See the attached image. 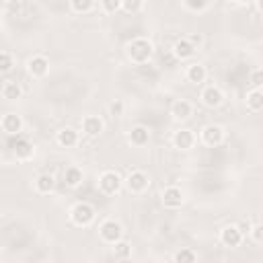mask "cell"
I'll return each mask as SVG.
<instances>
[{
  "instance_id": "24",
  "label": "cell",
  "mask_w": 263,
  "mask_h": 263,
  "mask_svg": "<svg viewBox=\"0 0 263 263\" xmlns=\"http://www.w3.org/2000/svg\"><path fill=\"white\" fill-rule=\"evenodd\" d=\"M115 245V247H113V255L117 257V259H128L130 255H132V247H130V245L126 243V241H117V243H113Z\"/></svg>"
},
{
  "instance_id": "6",
  "label": "cell",
  "mask_w": 263,
  "mask_h": 263,
  "mask_svg": "<svg viewBox=\"0 0 263 263\" xmlns=\"http://www.w3.org/2000/svg\"><path fill=\"white\" fill-rule=\"evenodd\" d=\"M220 241L224 247H239L243 243V233L239 231V226H226L220 233Z\"/></svg>"
},
{
  "instance_id": "10",
  "label": "cell",
  "mask_w": 263,
  "mask_h": 263,
  "mask_svg": "<svg viewBox=\"0 0 263 263\" xmlns=\"http://www.w3.org/2000/svg\"><path fill=\"white\" fill-rule=\"evenodd\" d=\"M128 187H130V191L140 194V191H144L148 187V177L142 171H134V173H130V177H128Z\"/></svg>"
},
{
  "instance_id": "22",
  "label": "cell",
  "mask_w": 263,
  "mask_h": 263,
  "mask_svg": "<svg viewBox=\"0 0 263 263\" xmlns=\"http://www.w3.org/2000/svg\"><path fill=\"white\" fill-rule=\"evenodd\" d=\"M173 115L177 119H187L191 115V105L187 101H177L173 105Z\"/></svg>"
},
{
  "instance_id": "33",
  "label": "cell",
  "mask_w": 263,
  "mask_h": 263,
  "mask_svg": "<svg viewBox=\"0 0 263 263\" xmlns=\"http://www.w3.org/2000/svg\"><path fill=\"white\" fill-rule=\"evenodd\" d=\"M253 86H255V89H259V86H261V80H263V74H261V70H255V72H253Z\"/></svg>"
},
{
  "instance_id": "32",
  "label": "cell",
  "mask_w": 263,
  "mask_h": 263,
  "mask_svg": "<svg viewBox=\"0 0 263 263\" xmlns=\"http://www.w3.org/2000/svg\"><path fill=\"white\" fill-rule=\"evenodd\" d=\"M109 111H111L113 115H121V111H124V103H121V101L111 103V105H109Z\"/></svg>"
},
{
  "instance_id": "26",
  "label": "cell",
  "mask_w": 263,
  "mask_h": 263,
  "mask_svg": "<svg viewBox=\"0 0 263 263\" xmlns=\"http://www.w3.org/2000/svg\"><path fill=\"white\" fill-rule=\"evenodd\" d=\"M12 66H14L12 56L6 54V51H0V72H10Z\"/></svg>"
},
{
  "instance_id": "1",
  "label": "cell",
  "mask_w": 263,
  "mask_h": 263,
  "mask_svg": "<svg viewBox=\"0 0 263 263\" xmlns=\"http://www.w3.org/2000/svg\"><path fill=\"white\" fill-rule=\"evenodd\" d=\"M128 56H130V60L136 62V64L148 62L150 56H152V43H150L148 39H144V37L134 39V41L128 45Z\"/></svg>"
},
{
  "instance_id": "30",
  "label": "cell",
  "mask_w": 263,
  "mask_h": 263,
  "mask_svg": "<svg viewBox=\"0 0 263 263\" xmlns=\"http://www.w3.org/2000/svg\"><path fill=\"white\" fill-rule=\"evenodd\" d=\"M210 0H185V4L191 8V10H204L208 6Z\"/></svg>"
},
{
  "instance_id": "25",
  "label": "cell",
  "mask_w": 263,
  "mask_h": 263,
  "mask_svg": "<svg viewBox=\"0 0 263 263\" xmlns=\"http://www.w3.org/2000/svg\"><path fill=\"white\" fill-rule=\"evenodd\" d=\"M70 4L76 12H89L95 6V0H70Z\"/></svg>"
},
{
  "instance_id": "31",
  "label": "cell",
  "mask_w": 263,
  "mask_h": 263,
  "mask_svg": "<svg viewBox=\"0 0 263 263\" xmlns=\"http://www.w3.org/2000/svg\"><path fill=\"white\" fill-rule=\"evenodd\" d=\"M249 233L253 235L255 243H261V241H263V226H261V224H255V226H253V231H249Z\"/></svg>"
},
{
  "instance_id": "18",
  "label": "cell",
  "mask_w": 263,
  "mask_h": 263,
  "mask_svg": "<svg viewBox=\"0 0 263 263\" xmlns=\"http://www.w3.org/2000/svg\"><path fill=\"white\" fill-rule=\"evenodd\" d=\"M64 181H66L68 187H78V185L82 183V171H80L78 167H70V169H66V173H64Z\"/></svg>"
},
{
  "instance_id": "19",
  "label": "cell",
  "mask_w": 263,
  "mask_h": 263,
  "mask_svg": "<svg viewBox=\"0 0 263 263\" xmlns=\"http://www.w3.org/2000/svg\"><path fill=\"white\" fill-rule=\"evenodd\" d=\"M187 78H189L191 82H196V84L204 82V80H206V68H204L202 64H191V66L187 68Z\"/></svg>"
},
{
  "instance_id": "9",
  "label": "cell",
  "mask_w": 263,
  "mask_h": 263,
  "mask_svg": "<svg viewBox=\"0 0 263 263\" xmlns=\"http://www.w3.org/2000/svg\"><path fill=\"white\" fill-rule=\"evenodd\" d=\"M222 99H224V95L218 86H208V89L202 93V101H204L206 107H218L222 103Z\"/></svg>"
},
{
  "instance_id": "16",
  "label": "cell",
  "mask_w": 263,
  "mask_h": 263,
  "mask_svg": "<svg viewBox=\"0 0 263 263\" xmlns=\"http://www.w3.org/2000/svg\"><path fill=\"white\" fill-rule=\"evenodd\" d=\"M173 51H175V56H177L179 60H187V58H191L196 54V47L189 43V39H179L177 43H175Z\"/></svg>"
},
{
  "instance_id": "34",
  "label": "cell",
  "mask_w": 263,
  "mask_h": 263,
  "mask_svg": "<svg viewBox=\"0 0 263 263\" xmlns=\"http://www.w3.org/2000/svg\"><path fill=\"white\" fill-rule=\"evenodd\" d=\"M189 43L196 47V45H200V43H202V37H200V35H191V37H189Z\"/></svg>"
},
{
  "instance_id": "23",
  "label": "cell",
  "mask_w": 263,
  "mask_h": 263,
  "mask_svg": "<svg viewBox=\"0 0 263 263\" xmlns=\"http://www.w3.org/2000/svg\"><path fill=\"white\" fill-rule=\"evenodd\" d=\"M2 97L8 99V101L19 99L21 97V86H19V82H6L2 86Z\"/></svg>"
},
{
  "instance_id": "5",
  "label": "cell",
  "mask_w": 263,
  "mask_h": 263,
  "mask_svg": "<svg viewBox=\"0 0 263 263\" xmlns=\"http://www.w3.org/2000/svg\"><path fill=\"white\" fill-rule=\"evenodd\" d=\"M99 233H101V239L105 241V243H117L119 239H121V226H119V222H115V220H105L103 224H101V229H99Z\"/></svg>"
},
{
  "instance_id": "28",
  "label": "cell",
  "mask_w": 263,
  "mask_h": 263,
  "mask_svg": "<svg viewBox=\"0 0 263 263\" xmlns=\"http://www.w3.org/2000/svg\"><path fill=\"white\" fill-rule=\"evenodd\" d=\"M142 4H144V0H121V8L126 12H138L142 8Z\"/></svg>"
},
{
  "instance_id": "13",
  "label": "cell",
  "mask_w": 263,
  "mask_h": 263,
  "mask_svg": "<svg viewBox=\"0 0 263 263\" xmlns=\"http://www.w3.org/2000/svg\"><path fill=\"white\" fill-rule=\"evenodd\" d=\"M21 128H23V119L16 115V113H8V115L2 117V130H4V132L16 136V134L21 132Z\"/></svg>"
},
{
  "instance_id": "27",
  "label": "cell",
  "mask_w": 263,
  "mask_h": 263,
  "mask_svg": "<svg viewBox=\"0 0 263 263\" xmlns=\"http://www.w3.org/2000/svg\"><path fill=\"white\" fill-rule=\"evenodd\" d=\"M196 259H198V255L189 249H181L177 255H175V261H179V263H194Z\"/></svg>"
},
{
  "instance_id": "14",
  "label": "cell",
  "mask_w": 263,
  "mask_h": 263,
  "mask_svg": "<svg viewBox=\"0 0 263 263\" xmlns=\"http://www.w3.org/2000/svg\"><path fill=\"white\" fill-rule=\"evenodd\" d=\"M82 130H84L86 136H99V134L103 132V121H101V117H97V115L84 117V121H82Z\"/></svg>"
},
{
  "instance_id": "20",
  "label": "cell",
  "mask_w": 263,
  "mask_h": 263,
  "mask_svg": "<svg viewBox=\"0 0 263 263\" xmlns=\"http://www.w3.org/2000/svg\"><path fill=\"white\" fill-rule=\"evenodd\" d=\"M247 105H249V109L255 111V113H259L263 109V95H261L259 89H255L247 95Z\"/></svg>"
},
{
  "instance_id": "21",
  "label": "cell",
  "mask_w": 263,
  "mask_h": 263,
  "mask_svg": "<svg viewBox=\"0 0 263 263\" xmlns=\"http://www.w3.org/2000/svg\"><path fill=\"white\" fill-rule=\"evenodd\" d=\"M35 187H37L39 194H49L54 189V177L51 175H39L37 181H35Z\"/></svg>"
},
{
  "instance_id": "4",
  "label": "cell",
  "mask_w": 263,
  "mask_h": 263,
  "mask_svg": "<svg viewBox=\"0 0 263 263\" xmlns=\"http://www.w3.org/2000/svg\"><path fill=\"white\" fill-rule=\"evenodd\" d=\"M10 148L16 154V159L25 161V159H31V156H33V144L29 142L27 138H23L21 134H16V138L10 140Z\"/></svg>"
},
{
  "instance_id": "15",
  "label": "cell",
  "mask_w": 263,
  "mask_h": 263,
  "mask_svg": "<svg viewBox=\"0 0 263 263\" xmlns=\"http://www.w3.org/2000/svg\"><path fill=\"white\" fill-rule=\"evenodd\" d=\"M76 142H78V134L72 128H64V130L58 132V144L60 146L72 148V146H76Z\"/></svg>"
},
{
  "instance_id": "29",
  "label": "cell",
  "mask_w": 263,
  "mask_h": 263,
  "mask_svg": "<svg viewBox=\"0 0 263 263\" xmlns=\"http://www.w3.org/2000/svg\"><path fill=\"white\" fill-rule=\"evenodd\" d=\"M121 8V0H103V10L105 12H117Z\"/></svg>"
},
{
  "instance_id": "12",
  "label": "cell",
  "mask_w": 263,
  "mask_h": 263,
  "mask_svg": "<svg viewBox=\"0 0 263 263\" xmlns=\"http://www.w3.org/2000/svg\"><path fill=\"white\" fill-rule=\"evenodd\" d=\"M47 70H49V62L45 56H35L29 60V72L33 76H45Z\"/></svg>"
},
{
  "instance_id": "17",
  "label": "cell",
  "mask_w": 263,
  "mask_h": 263,
  "mask_svg": "<svg viewBox=\"0 0 263 263\" xmlns=\"http://www.w3.org/2000/svg\"><path fill=\"white\" fill-rule=\"evenodd\" d=\"M148 138H150V134H148V130H146L144 126H136V128L130 132V140H132V144H136V146L148 144Z\"/></svg>"
},
{
  "instance_id": "8",
  "label": "cell",
  "mask_w": 263,
  "mask_h": 263,
  "mask_svg": "<svg viewBox=\"0 0 263 263\" xmlns=\"http://www.w3.org/2000/svg\"><path fill=\"white\" fill-rule=\"evenodd\" d=\"M163 204H165V208H171V210L181 208V204H183L181 189H177V187H167L165 194H163Z\"/></svg>"
},
{
  "instance_id": "37",
  "label": "cell",
  "mask_w": 263,
  "mask_h": 263,
  "mask_svg": "<svg viewBox=\"0 0 263 263\" xmlns=\"http://www.w3.org/2000/svg\"><path fill=\"white\" fill-rule=\"evenodd\" d=\"M0 29H2V19H0Z\"/></svg>"
},
{
  "instance_id": "2",
  "label": "cell",
  "mask_w": 263,
  "mask_h": 263,
  "mask_svg": "<svg viewBox=\"0 0 263 263\" xmlns=\"http://www.w3.org/2000/svg\"><path fill=\"white\" fill-rule=\"evenodd\" d=\"M70 216H72V220H74V224H78V226H89L93 220H95V208L91 206V204H84V202H80V204H76L74 208H72V212H70Z\"/></svg>"
},
{
  "instance_id": "11",
  "label": "cell",
  "mask_w": 263,
  "mask_h": 263,
  "mask_svg": "<svg viewBox=\"0 0 263 263\" xmlns=\"http://www.w3.org/2000/svg\"><path fill=\"white\" fill-rule=\"evenodd\" d=\"M173 142H175V146L181 148V150H189L191 146H194L196 138H194V134H191V130H179V132H175Z\"/></svg>"
},
{
  "instance_id": "3",
  "label": "cell",
  "mask_w": 263,
  "mask_h": 263,
  "mask_svg": "<svg viewBox=\"0 0 263 263\" xmlns=\"http://www.w3.org/2000/svg\"><path fill=\"white\" fill-rule=\"evenodd\" d=\"M99 187L105 196H113L119 191L121 187V179H119V175L115 171H105L101 175V179H99Z\"/></svg>"
},
{
  "instance_id": "36",
  "label": "cell",
  "mask_w": 263,
  "mask_h": 263,
  "mask_svg": "<svg viewBox=\"0 0 263 263\" xmlns=\"http://www.w3.org/2000/svg\"><path fill=\"white\" fill-rule=\"evenodd\" d=\"M241 2H251V0H241Z\"/></svg>"
},
{
  "instance_id": "7",
  "label": "cell",
  "mask_w": 263,
  "mask_h": 263,
  "mask_svg": "<svg viewBox=\"0 0 263 263\" xmlns=\"http://www.w3.org/2000/svg\"><path fill=\"white\" fill-rule=\"evenodd\" d=\"M202 140L208 146H218L224 140V130L220 126H206L202 132Z\"/></svg>"
},
{
  "instance_id": "35",
  "label": "cell",
  "mask_w": 263,
  "mask_h": 263,
  "mask_svg": "<svg viewBox=\"0 0 263 263\" xmlns=\"http://www.w3.org/2000/svg\"><path fill=\"white\" fill-rule=\"evenodd\" d=\"M239 231H241V233H249V222H241Z\"/></svg>"
}]
</instances>
